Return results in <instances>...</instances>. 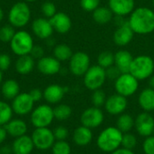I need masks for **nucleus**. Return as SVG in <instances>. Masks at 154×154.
I'll return each instance as SVG.
<instances>
[{
	"label": "nucleus",
	"mask_w": 154,
	"mask_h": 154,
	"mask_svg": "<svg viewBox=\"0 0 154 154\" xmlns=\"http://www.w3.org/2000/svg\"><path fill=\"white\" fill-rule=\"evenodd\" d=\"M127 21L134 34L144 35L154 32V11L149 7L134 8Z\"/></svg>",
	"instance_id": "f257e3e1"
},
{
	"label": "nucleus",
	"mask_w": 154,
	"mask_h": 154,
	"mask_svg": "<svg viewBox=\"0 0 154 154\" xmlns=\"http://www.w3.org/2000/svg\"><path fill=\"white\" fill-rule=\"evenodd\" d=\"M123 133L117 127H107L103 130L97 138L98 148L105 152H113L122 143Z\"/></svg>",
	"instance_id": "f03ea898"
},
{
	"label": "nucleus",
	"mask_w": 154,
	"mask_h": 154,
	"mask_svg": "<svg viewBox=\"0 0 154 154\" xmlns=\"http://www.w3.org/2000/svg\"><path fill=\"white\" fill-rule=\"evenodd\" d=\"M129 73L139 81L149 79L154 74V60L146 54L134 57Z\"/></svg>",
	"instance_id": "7ed1b4c3"
},
{
	"label": "nucleus",
	"mask_w": 154,
	"mask_h": 154,
	"mask_svg": "<svg viewBox=\"0 0 154 154\" xmlns=\"http://www.w3.org/2000/svg\"><path fill=\"white\" fill-rule=\"evenodd\" d=\"M33 45V39L32 35L24 30L15 32L10 41V48L12 52L18 56L30 54Z\"/></svg>",
	"instance_id": "20e7f679"
},
{
	"label": "nucleus",
	"mask_w": 154,
	"mask_h": 154,
	"mask_svg": "<svg viewBox=\"0 0 154 154\" xmlns=\"http://www.w3.org/2000/svg\"><path fill=\"white\" fill-rule=\"evenodd\" d=\"M31 19V10L25 2L15 3L9 10L8 21L14 28L25 26Z\"/></svg>",
	"instance_id": "39448f33"
},
{
	"label": "nucleus",
	"mask_w": 154,
	"mask_h": 154,
	"mask_svg": "<svg viewBox=\"0 0 154 154\" xmlns=\"http://www.w3.org/2000/svg\"><path fill=\"white\" fill-rule=\"evenodd\" d=\"M106 69L98 64L90 65L88 70L83 75L84 85L90 91L100 89L106 83Z\"/></svg>",
	"instance_id": "423d86ee"
},
{
	"label": "nucleus",
	"mask_w": 154,
	"mask_h": 154,
	"mask_svg": "<svg viewBox=\"0 0 154 154\" xmlns=\"http://www.w3.org/2000/svg\"><path fill=\"white\" fill-rule=\"evenodd\" d=\"M139 88V80L130 73L121 74L115 80V90L117 93L130 97L134 94Z\"/></svg>",
	"instance_id": "0eeeda50"
},
{
	"label": "nucleus",
	"mask_w": 154,
	"mask_h": 154,
	"mask_svg": "<svg viewBox=\"0 0 154 154\" xmlns=\"http://www.w3.org/2000/svg\"><path fill=\"white\" fill-rule=\"evenodd\" d=\"M54 119L53 109L48 104L37 106L31 113V123L35 128L48 127Z\"/></svg>",
	"instance_id": "6e6552de"
},
{
	"label": "nucleus",
	"mask_w": 154,
	"mask_h": 154,
	"mask_svg": "<svg viewBox=\"0 0 154 154\" xmlns=\"http://www.w3.org/2000/svg\"><path fill=\"white\" fill-rule=\"evenodd\" d=\"M31 137L33 142L34 147L42 151L49 150L55 143L53 132L51 131L48 127L36 128L32 132Z\"/></svg>",
	"instance_id": "1a4fd4ad"
},
{
	"label": "nucleus",
	"mask_w": 154,
	"mask_h": 154,
	"mask_svg": "<svg viewBox=\"0 0 154 154\" xmlns=\"http://www.w3.org/2000/svg\"><path fill=\"white\" fill-rule=\"evenodd\" d=\"M69 71L75 76H83L90 67V57L85 52H76L69 59Z\"/></svg>",
	"instance_id": "9d476101"
},
{
	"label": "nucleus",
	"mask_w": 154,
	"mask_h": 154,
	"mask_svg": "<svg viewBox=\"0 0 154 154\" xmlns=\"http://www.w3.org/2000/svg\"><path fill=\"white\" fill-rule=\"evenodd\" d=\"M34 101L29 93H21L13 99L12 109L13 112L18 115H26L33 109Z\"/></svg>",
	"instance_id": "9b49d317"
},
{
	"label": "nucleus",
	"mask_w": 154,
	"mask_h": 154,
	"mask_svg": "<svg viewBox=\"0 0 154 154\" xmlns=\"http://www.w3.org/2000/svg\"><path fill=\"white\" fill-rule=\"evenodd\" d=\"M103 121L104 113L99 107L96 106L86 109L80 116L81 124L90 129H94L100 126Z\"/></svg>",
	"instance_id": "f8f14e48"
},
{
	"label": "nucleus",
	"mask_w": 154,
	"mask_h": 154,
	"mask_svg": "<svg viewBox=\"0 0 154 154\" xmlns=\"http://www.w3.org/2000/svg\"><path fill=\"white\" fill-rule=\"evenodd\" d=\"M127 105L128 102L126 97L117 93L106 98V101L105 103L106 111L112 115H120L124 113V112L127 108Z\"/></svg>",
	"instance_id": "ddd939ff"
},
{
	"label": "nucleus",
	"mask_w": 154,
	"mask_h": 154,
	"mask_svg": "<svg viewBox=\"0 0 154 154\" xmlns=\"http://www.w3.org/2000/svg\"><path fill=\"white\" fill-rule=\"evenodd\" d=\"M134 126L141 136H151L154 131V118L148 112L142 113L134 120Z\"/></svg>",
	"instance_id": "4468645a"
},
{
	"label": "nucleus",
	"mask_w": 154,
	"mask_h": 154,
	"mask_svg": "<svg viewBox=\"0 0 154 154\" xmlns=\"http://www.w3.org/2000/svg\"><path fill=\"white\" fill-rule=\"evenodd\" d=\"M134 32L128 24V21L121 25H118L113 34L114 43L120 47L128 45L134 39Z\"/></svg>",
	"instance_id": "2eb2a0df"
},
{
	"label": "nucleus",
	"mask_w": 154,
	"mask_h": 154,
	"mask_svg": "<svg viewBox=\"0 0 154 154\" xmlns=\"http://www.w3.org/2000/svg\"><path fill=\"white\" fill-rule=\"evenodd\" d=\"M37 69L44 75H55L60 71V62L54 56H42L37 62Z\"/></svg>",
	"instance_id": "dca6fc26"
},
{
	"label": "nucleus",
	"mask_w": 154,
	"mask_h": 154,
	"mask_svg": "<svg viewBox=\"0 0 154 154\" xmlns=\"http://www.w3.org/2000/svg\"><path fill=\"white\" fill-rule=\"evenodd\" d=\"M32 30L33 34L40 39H48L53 33V27L48 18H37L32 23Z\"/></svg>",
	"instance_id": "f3484780"
},
{
	"label": "nucleus",
	"mask_w": 154,
	"mask_h": 154,
	"mask_svg": "<svg viewBox=\"0 0 154 154\" xmlns=\"http://www.w3.org/2000/svg\"><path fill=\"white\" fill-rule=\"evenodd\" d=\"M50 22L53 30L59 34H67L72 26L70 17L64 12H57L51 18H50Z\"/></svg>",
	"instance_id": "a211bd4d"
},
{
	"label": "nucleus",
	"mask_w": 154,
	"mask_h": 154,
	"mask_svg": "<svg viewBox=\"0 0 154 154\" xmlns=\"http://www.w3.org/2000/svg\"><path fill=\"white\" fill-rule=\"evenodd\" d=\"M135 6L134 0H108V7L115 15H129Z\"/></svg>",
	"instance_id": "6ab92c4d"
},
{
	"label": "nucleus",
	"mask_w": 154,
	"mask_h": 154,
	"mask_svg": "<svg viewBox=\"0 0 154 154\" xmlns=\"http://www.w3.org/2000/svg\"><path fill=\"white\" fill-rule=\"evenodd\" d=\"M66 91V87H62L60 84H51L44 89L43 98L47 103L55 104L60 103L63 99Z\"/></svg>",
	"instance_id": "aec40b11"
},
{
	"label": "nucleus",
	"mask_w": 154,
	"mask_h": 154,
	"mask_svg": "<svg viewBox=\"0 0 154 154\" xmlns=\"http://www.w3.org/2000/svg\"><path fill=\"white\" fill-rule=\"evenodd\" d=\"M34 148L32 137L23 135L15 138L12 145V152L14 154H31Z\"/></svg>",
	"instance_id": "412c9836"
},
{
	"label": "nucleus",
	"mask_w": 154,
	"mask_h": 154,
	"mask_svg": "<svg viewBox=\"0 0 154 154\" xmlns=\"http://www.w3.org/2000/svg\"><path fill=\"white\" fill-rule=\"evenodd\" d=\"M134 56L127 50H119L115 54V65L122 73H129Z\"/></svg>",
	"instance_id": "4be33fe9"
},
{
	"label": "nucleus",
	"mask_w": 154,
	"mask_h": 154,
	"mask_svg": "<svg viewBox=\"0 0 154 154\" xmlns=\"http://www.w3.org/2000/svg\"><path fill=\"white\" fill-rule=\"evenodd\" d=\"M4 127L6 130L7 134L14 138L23 136L27 132L26 123L20 119H11L6 124L4 125Z\"/></svg>",
	"instance_id": "5701e85b"
},
{
	"label": "nucleus",
	"mask_w": 154,
	"mask_h": 154,
	"mask_svg": "<svg viewBox=\"0 0 154 154\" xmlns=\"http://www.w3.org/2000/svg\"><path fill=\"white\" fill-rule=\"evenodd\" d=\"M35 65L34 58L31 54H25L19 56L15 62V70L18 74L22 75H26L30 74Z\"/></svg>",
	"instance_id": "b1692460"
},
{
	"label": "nucleus",
	"mask_w": 154,
	"mask_h": 154,
	"mask_svg": "<svg viewBox=\"0 0 154 154\" xmlns=\"http://www.w3.org/2000/svg\"><path fill=\"white\" fill-rule=\"evenodd\" d=\"M93 134L90 128L84 125L78 127L73 133V141L79 146H86L92 141Z\"/></svg>",
	"instance_id": "393cba45"
},
{
	"label": "nucleus",
	"mask_w": 154,
	"mask_h": 154,
	"mask_svg": "<svg viewBox=\"0 0 154 154\" xmlns=\"http://www.w3.org/2000/svg\"><path fill=\"white\" fill-rule=\"evenodd\" d=\"M138 102L144 112L150 113L154 111V89L151 87L144 88L140 93Z\"/></svg>",
	"instance_id": "a878e982"
},
{
	"label": "nucleus",
	"mask_w": 154,
	"mask_h": 154,
	"mask_svg": "<svg viewBox=\"0 0 154 154\" xmlns=\"http://www.w3.org/2000/svg\"><path fill=\"white\" fill-rule=\"evenodd\" d=\"M114 14L108 6H98L96 10L92 12L93 20L97 25H107L113 19Z\"/></svg>",
	"instance_id": "bb28decb"
},
{
	"label": "nucleus",
	"mask_w": 154,
	"mask_h": 154,
	"mask_svg": "<svg viewBox=\"0 0 154 154\" xmlns=\"http://www.w3.org/2000/svg\"><path fill=\"white\" fill-rule=\"evenodd\" d=\"M1 92L3 96L5 99L13 100L20 93V86L19 84L13 79H8L5 81L1 87Z\"/></svg>",
	"instance_id": "cd10ccee"
},
{
	"label": "nucleus",
	"mask_w": 154,
	"mask_h": 154,
	"mask_svg": "<svg viewBox=\"0 0 154 154\" xmlns=\"http://www.w3.org/2000/svg\"><path fill=\"white\" fill-rule=\"evenodd\" d=\"M73 52L71 48L66 44H59L53 49V56L60 62L69 61Z\"/></svg>",
	"instance_id": "c85d7f7f"
},
{
	"label": "nucleus",
	"mask_w": 154,
	"mask_h": 154,
	"mask_svg": "<svg viewBox=\"0 0 154 154\" xmlns=\"http://www.w3.org/2000/svg\"><path fill=\"white\" fill-rule=\"evenodd\" d=\"M134 126V119L128 113H122L116 121V127L122 133L130 132Z\"/></svg>",
	"instance_id": "c756f323"
},
{
	"label": "nucleus",
	"mask_w": 154,
	"mask_h": 154,
	"mask_svg": "<svg viewBox=\"0 0 154 154\" xmlns=\"http://www.w3.org/2000/svg\"><path fill=\"white\" fill-rule=\"evenodd\" d=\"M115 64V54L110 51L101 52L97 56V64L104 69H106Z\"/></svg>",
	"instance_id": "7c9ffc66"
},
{
	"label": "nucleus",
	"mask_w": 154,
	"mask_h": 154,
	"mask_svg": "<svg viewBox=\"0 0 154 154\" xmlns=\"http://www.w3.org/2000/svg\"><path fill=\"white\" fill-rule=\"evenodd\" d=\"M53 113H54V118L59 120V121H65L68 120L71 113H72V110L70 108V106H69L68 104H59L57 105L54 109H53Z\"/></svg>",
	"instance_id": "2f4dec72"
},
{
	"label": "nucleus",
	"mask_w": 154,
	"mask_h": 154,
	"mask_svg": "<svg viewBox=\"0 0 154 154\" xmlns=\"http://www.w3.org/2000/svg\"><path fill=\"white\" fill-rule=\"evenodd\" d=\"M13 109L5 102L0 101V125L6 124L13 116Z\"/></svg>",
	"instance_id": "473e14b6"
},
{
	"label": "nucleus",
	"mask_w": 154,
	"mask_h": 154,
	"mask_svg": "<svg viewBox=\"0 0 154 154\" xmlns=\"http://www.w3.org/2000/svg\"><path fill=\"white\" fill-rule=\"evenodd\" d=\"M14 34V27L11 25H5L0 28V40L4 43H10Z\"/></svg>",
	"instance_id": "72a5a7b5"
},
{
	"label": "nucleus",
	"mask_w": 154,
	"mask_h": 154,
	"mask_svg": "<svg viewBox=\"0 0 154 154\" xmlns=\"http://www.w3.org/2000/svg\"><path fill=\"white\" fill-rule=\"evenodd\" d=\"M91 101H92V103H93L94 106L100 108L101 106L105 105V103L106 101V93L103 90H101V88L93 91L92 97H91Z\"/></svg>",
	"instance_id": "f704fd0d"
},
{
	"label": "nucleus",
	"mask_w": 154,
	"mask_h": 154,
	"mask_svg": "<svg viewBox=\"0 0 154 154\" xmlns=\"http://www.w3.org/2000/svg\"><path fill=\"white\" fill-rule=\"evenodd\" d=\"M52 154H70L71 149L69 144L63 141H58L52 145Z\"/></svg>",
	"instance_id": "c9c22d12"
},
{
	"label": "nucleus",
	"mask_w": 154,
	"mask_h": 154,
	"mask_svg": "<svg viewBox=\"0 0 154 154\" xmlns=\"http://www.w3.org/2000/svg\"><path fill=\"white\" fill-rule=\"evenodd\" d=\"M136 144H137V140H136V137L134 134L128 133H125V134H123V139H122L121 145L124 148L133 150L136 146Z\"/></svg>",
	"instance_id": "e433bc0d"
},
{
	"label": "nucleus",
	"mask_w": 154,
	"mask_h": 154,
	"mask_svg": "<svg viewBox=\"0 0 154 154\" xmlns=\"http://www.w3.org/2000/svg\"><path fill=\"white\" fill-rule=\"evenodd\" d=\"M42 12L46 18L48 19L51 18L57 13V8H56L55 4L51 1L44 2L42 5Z\"/></svg>",
	"instance_id": "4c0bfd02"
},
{
	"label": "nucleus",
	"mask_w": 154,
	"mask_h": 154,
	"mask_svg": "<svg viewBox=\"0 0 154 154\" xmlns=\"http://www.w3.org/2000/svg\"><path fill=\"white\" fill-rule=\"evenodd\" d=\"M100 5V0H80V6L86 12H93Z\"/></svg>",
	"instance_id": "58836bf2"
},
{
	"label": "nucleus",
	"mask_w": 154,
	"mask_h": 154,
	"mask_svg": "<svg viewBox=\"0 0 154 154\" xmlns=\"http://www.w3.org/2000/svg\"><path fill=\"white\" fill-rule=\"evenodd\" d=\"M143 149L145 154H154V136H148L143 143Z\"/></svg>",
	"instance_id": "ea45409f"
},
{
	"label": "nucleus",
	"mask_w": 154,
	"mask_h": 154,
	"mask_svg": "<svg viewBox=\"0 0 154 154\" xmlns=\"http://www.w3.org/2000/svg\"><path fill=\"white\" fill-rule=\"evenodd\" d=\"M53 134H54L55 139H57L58 141H63L68 137L69 132L67 128H65L64 126H58L53 131Z\"/></svg>",
	"instance_id": "a19ab883"
},
{
	"label": "nucleus",
	"mask_w": 154,
	"mask_h": 154,
	"mask_svg": "<svg viewBox=\"0 0 154 154\" xmlns=\"http://www.w3.org/2000/svg\"><path fill=\"white\" fill-rule=\"evenodd\" d=\"M122 73L118 70V68L114 64L108 68L106 69V79H111V80H116Z\"/></svg>",
	"instance_id": "79ce46f5"
},
{
	"label": "nucleus",
	"mask_w": 154,
	"mask_h": 154,
	"mask_svg": "<svg viewBox=\"0 0 154 154\" xmlns=\"http://www.w3.org/2000/svg\"><path fill=\"white\" fill-rule=\"evenodd\" d=\"M11 65V58L6 54H0V70L6 71L9 69Z\"/></svg>",
	"instance_id": "37998d69"
},
{
	"label": "nucleus",
	"mask_w": 154,
	"mask_h": 154,
	"mask_svg": "<svg viewBox=\"0 0 154 154\" xmlns=\"http://www.w3.org/2000/svg\"><path fill=\"white\" fill-rule=\"evenodd\" d=\"M30 54H31L34 59H38V60H39L40 58H42V57L43 56V54H44V50H43V48H42V46H40V45H33V47H32V49Z\"/></svg>",
	"instance_id": "c03bdc74"
},
{
	"label": "nucleus",
	"mask_w": 154,
	"mask_h": 154,
	"mask_svg": "<svg viewBox=\"0 0 154 154\" xmlns=\"http://www.w3.org/2000/svg\"><path fill=\"white\" fill-rule=\"evenodd\" d=\"M29 93H30L31 97L32 98V100H33L34 102H39V101H41L42 98L43 97V93H42L40 89H38V88L32 89Z\"/></svg>",
	"instance_id": "a18cd8bd"
},
{
	"label": "nucleus",
	"mask_w": 154,
	"mask_h": 154,
	"mask_svg": "<svg viewBox=\"0 0 154 154\" xmlns=\"http://www.w3.org/2000/svg\"><path fill=\"white\" fill-rule=\"evenodd\" d=\"M111 154H134L132 150L125 149V148H118L116 151H114Z\"/></svg>",
	"instance_id": "49530a36"
},
{
	"label": "nucleus",
	"mask_w": 154,
	"mask_h": 154,
	"mask_svg": "<svg viewBox=\"0 0 154 154\" xmlns=\"http://www.w3.org/2000/svg\"><path fill=\"white\" fill-rule=\"evenodd\" d=\"M6 136H7V132L5 128L3 125H0V143L5 142V140L6 139Z\"/></svg>",
	"instance_id": "de8ad7c7"
},
{
	"label": "nucleus",
	"mask_w": 154,
	"mask_h": 154,
	"mask_svg": "<svg viewBox=\"0 0 154 154\" xmlns=\"http://www.w3.org/2000/svg\"><path fill=\"white\" fill-rule=\"evenodd\" d=\"M11 152H12V148H9L8 146L2 147L1 148V151H0V152L2 154H10Z\"/></svg>",
	"instance_id": "09e8293b"
},
{
	"label": "nucleus",
	"mask_w": 154,
	"mask_h": 154,
	"mask_svg": "<svg viewBox=\"0 0 154 154\" xmlns=\"http://www.w3.org/2000/svg\"><path fill=\"white\" fill-rule=\"evenodd\" d=\"M149 85L151 88L154 89V74L149 78Z\"/></svg>",
	"instance_id": "8fccbe9b"
},
{
	"label": "nucleus",
	"mask_w": 154,
	"mask_h": 154,
	"mask_svg": "<svg viewBox=\"0 0 154 154\" xmlns=\"http://www.w3.org/2000/svg\"><path fill=\"white\" fill-rule=\"evenodd\" d=\"M3 18H4V11H3V9L0 7V22L3 20Z\"/></svg>",
	"instance_id": "3c124183"
},
{
	"label": "nucleus",
	"mask_w": 154,
	"mask_h": 154,
	"mask_svg": "<svg viewBox=\"0 0 154 154\" xmlns=\"http://www.w3.org/2000/svg\"><path fill=\"white\" fill-rule=\"evenodd\" d=\"M2 80H3V74H2V71L0 70V84L2 82Z\"/></svg>",
	"instance_id": "603ef678"
},
{
	"label": "nucleus",
	"mask_w": 154,
	"mask_h": 154,
	"mask_svg": "<svg viewBox=\"0 0 154 154\" xmlns=\"http://www.w3.org/2000/svg\"><path fill=\"white\" fill-rule=\"evenodd\" d=\"M26 2H30V3H32V2H34V1H37V0H25Z\"/></svg>",
	"instance_id": "864d4df0"
},
{
	"label": "nucleus",
	"mask_w": 154,
	"mask_h": 154,
	"mask_svg": "<svg viewBox=\"0 0 154 154\" xmlns=\"http://www.w3.org/2000/svg\"><path fill=\"white\" fill-rule=\"evenodd\" d=\"M152 4H153V6H154V0H153V1H152Z\"/></svg>",
	"instance_id": "5fc2aeb1"
},
{
	"label": "nucleus",
	"mask_w": 154,
	"mask_h": 154,
	"mask_svg": "<svg viewBox=\"0 0 154 154\" xmlns=\"http://www.w3.org/2000/svg\"><path fill=\"white\" fill-rule=\"evenodd\" d=\"M152 134H154V131H153V133H152ZM153 136H154V135H153Z\"/></svg>",
	"instance_id": "6e6d98bb"
},
{
	"label": "nucleus",
	"mask_w": 154,
	"mask_h": 154,
	"mask_svg": "<svg viewBox=\"0 0 154 154\" xmlns=\"http://www.w3.org/2000/svg\"><path fill=\"white\" fill-rule=\"evenodd\" d=\"M40 154H42V153H40Z\"/></svg>",
	"instance_id": "4d7b16f0"
}]
</instances>
